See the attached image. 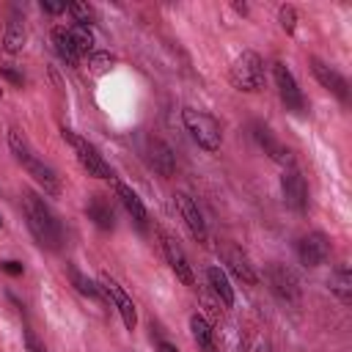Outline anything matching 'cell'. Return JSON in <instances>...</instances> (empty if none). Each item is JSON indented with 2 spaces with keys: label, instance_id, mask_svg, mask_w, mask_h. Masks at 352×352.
<instances>
[{
  "label": "cell",
  "instance_id": "cell-1",
  "mask_svg": "<svg viewBox=\"0 0 352 352\" xmlns=\"http://www.w3.org/2000/svg\"><path fill=\"white\" fill-rule=\"evenodd\" d=\"M22 214H25V223H28L33 239L44 250H60V245H63V226H60L58 214L50 209V204L38 192L22 190Z\"/></svg>",
  "mask_w": 352,
  "mask_h": 352
},
{
  "label": "cell",
  "instance_id": "cell-2",
  "mask_svg": "<svg viewBox=\"0 0 352 352\" xmlns=\"http://www.w3.org/2000/svg\"><path fill=\"white\" fill-rule=\"evenodd\" d=\"M8 148H11L14 160L28 170V176L44 190V195H50V198L60 195V190H63L60 187V176L55 173V168L50 162H44V157H38V151L30 146V140L16 126L8 129Z\"/></svg>",
  "mask_w": 352,
  "mask_h": 352
},
{
  "label": "cell",
  "instance_id": "cell-3",
  "mask_svg": "<svg viewBox=\"0 0 352 352\" xmlns=\"http://www.w3.org/2000/svg\"><path fill=\"white\" fill-rule=\"evenodd\" d=\"M182 124H184L190 138L204 151H209V154L220 151V146H223V126H220V121L212 113L198 110V107H182Z\"/></svg>",
  "mask_w": 352,
  "mask_h": 352
},
{
  "label": "cell",
  "instance_id": "cell-4",
  "mask_svg": "<svg viewBox=\"0 0 352 352\" xmlns=\"http://www.w3.org/2000/svg\"><path fill=\"white\" fill-rule=\"evenodd\" d=\"M60 138L72 146V151H74V157H77L80 168H82L88 176H94V179H104V182H113V179H116V173H113L110 162L99 154V148H96L88 138L77 135V132H74V129H69V126H60Z\"/></svg>",
  "mask_w": 352,
  "mask_h": 352
},
{
  "label": "cell",
  "instance_id": "cell-5",
  "mask_svg": "<svg viewBox=\"0 0 352 352\" xmlns=\"http://www.w3.org/2000/svg\"><path fill=\"white\" fill-rule=\"evenodd\" d=\"M228 80H231V85H234L236 91H242V94H258V91L264 88V82H267L261 55H258L256 50H242V52L234 58L231 69H228Z\"/></svg>",
  "mask_w": 352,
  "mask_h": 352
},
{
  "label": "cell",
  "instance_id": "cell-6",
  "mask_svg": "<svg viewBox=\"0 0 352 352\" xmlns=\"http://www.w3.org/2000/svg\"><path fill=\"white\" fill-rule=\"evenodd\" d=\"M272 77H275V88H278V96H280L283 107L289 113H294V116H302L305 107H308V102H305V94L300 91L292 69L278 60V63H272Z\"/></svg>",
  "mask_w": 352,
  "mask_h": 352
},
{
  "label": "cell",
  "instance_id": "cell-7",
  "mask_svg": "<svg viewBox=\"0 0 352 352\" xmlns=\"http://www.w3.org/2000/svg\"><path fill=\"white\" fill-rule=\"evenodd\" d=\"M99 289H102V294L113 302V308L118 311V316H121L124 327L132 333V330L138 327V308H135L132 297L126 294V289H124L116 278H110L107 272H102V275H99Z\"/></svg>",
  "mask_w": 352,
  "mask_h": 352
},
{
  "label": "cell",
  "instance_id": "cell-8",
  "mask_svg": "<svg viewBox=\"0 0 352 352\" xmlns=\"http://www.w3.org/2000/svg\"><path fill=\"white\" fill-rule=\"evenodd\" d=\"M280 195L292 212H297V214L308 212V182L294 165H286L280 173Z\"/></svg>",
  "mask_w": 352,
  "mask_h": 352
},
{
  "label": "cell",
  "instance_id": "cell-9",
  "mask_svg": "<svg viewBox=\"0 0 352 352\" xmlns=\"http://www.w3.org/2000/svg\"><path fill=\"white\" fill-rule=\"evenodd\" d=\"M294 250H297L300 264L314 270V267H322L330 258V239L322 231H308V234H302L297 239Z\"/></svg>",
  "mask_w": 352,
  "mask_h": 352
},
{
  "label": "cell",
  "instance_id": "cell-10",
  "mask_svg": "<svg viewBox=\"0 0 352 352\" xmlns=\"http://www.w3.org/2000/svg\"><path fill=\"white\" fill-rule=\"evenodd\" d=\"M160 245H162L165 261H168V267L173 270V275H176V278H179L184 286H192V283H195V275H192V264H190L187 253L182 250L179 239H176V236H170L168 231H162V228H160Z\"/></svg>",
  "mask_w": 352,
  "mask_h": 352
},
{
  "label": "cell",
  "instance_id": "cell-11",
  "mask_svg": "<svg viewBox=\"0 0 352 352\" xmlns=\"http://www.w3.org/2000/svg\"><path fill=\"white\" fill-rule=\"evenodd\" d=\"M264 278H267V283H270V289H272L275 297H280V300H286V302H292V300L300 297V280H297L294 270H289L286 264L272 261V264L264 270Z\"/></svg>",
  "mask_w": 352,
  "mask_h": 352
},
{
  "label": "cell",
  "instance_id": "cell-12",
  "mask_svg": "<svg viewBox=\"0 0 352 352\" xmlns=\"http://www.w3.org/2000/svg\"><path fill=\"white\" fill-rule=\"evenodd\" d=\"M308 63H311V72H314V77H316V82H319L322 88H327V91H330L333 96H338L341 102L349 99V82H346V77H344L336 66H330V63H324V60H319V58H311Z\"/></svg>",
  "mask_w": 352,
  "mask_h": 352
},
{
  "label": "cell",
  "instance_id": "cell-13",
  "mask_svg": "<svg viewBox=\"0 0 352 352\" xmlns=\"http://www.w3.org/2000/svg\"><path fill=\"white\" fill-rule=\"evenodd\" d=\"M143 154H146V160H148V165L160 173V176H173L176 173V154H173V148L162 140V138H146V143H143Z\"/></svg>",
  "mask_w": 352,
  "mask_h": 352
},
{
  "label": "cell",
  "instance_id": "cell-14",
  "mask_svg": "<svg viewBox=\"0 0 352 352\" xmlns=\"http://www.w3.org/2000/svg\"><path fill=\"white\" fill-rule=\"evenodd\" d=\"M250 129H253V140L258 143V148H261L270 160L280 162L283 168H286V165H292V151H289V146H286V143H280V140H278V135H275L267 124L256 121Z\"/></svg>",
  "mask_w": 352,
  "mask_h": 352
},
{
  "label": "cell",
  "instance_id": "cell-15",
  "mask_svg": "<svg viewBox=\"0 0 352 352\" xmlns=\"http://www.w3.org/2000/svg\"><path fill=\"white\" fill-rule=\"evenodd\" d=\"M173 201H176V209H179V214H182V220H184V226L190 228V234L198 239V242H206V220H204V214H201V209H198V204L187 195V192H176L173 195Z\"/></svg>",
  "mask_w": 352,
  "mask_h": 352
},
{
  "label": "cell",
  "instance_id": "cell-16",
  "mask_svg": "<svg viewBox=\"0 0 352 352\" xmlns=\"http://www.w3.org/2000/svg\"><path fill=\"white\" fill-rule=\"evenodd\" d=\"M113 190H116V198L121 201V206L126 209V214L135 220V226H138L140 231H146V226H148V212H146L140 195H138L129 184H124L121 179H113Z\"/></svg>",
  "mask_w": 352,
  "mask_h": 352
},
{
  "label": "cell",
  "instance_id": "cell-17",
  "mask_svg": "<svg viewBox=\"0 0 352 352\" xmlns=\"http://www.w3.org/2000/svg\"><path fill=\"white\" fill-rule=\"evenodd\" d=\"M85 214L102 231H113L116 228V212H113V206H110V201L104 195H91L88 204H85Z\"/></svg>",
  "mask_w": 352,
  "mask_h": 352
},
{
  "label": "cell",
  "instance_id": "cell-18",
  "mask_svg": "<svg viewBox=\"0 0 352 352\" xmlns=\"http://www.w3.org/2000/svg\"><path fill=\"white\" fill-rule=\"evenodd\" d=\"M25 41H28L25 19H22L19 14H11V16L6 19V28H3V50H6L8 55H16V52H22Z\"/></svg>",
  "mask_w": 352,
  "mask_h": 352
},
{
  "label": "cell",
  "instance_id": "cell-19",
  "mask_svg": "<svg viewBox=\"0 0 352 352\" xmlns=\"http://www.w3.org/2000/svg\"><path fill=\"white\" fill-rule=\"evenodd\" d=\"M223 258H226V264H228V270L242 280V283H248V286H256L258 283V275H256V270H253V264L248 261V256L242 253V250H236V248H226L223 250Z\"/></svg>",
  "mask_w": 352,
  "mask_h": 352
},
{
  "label": "cell",
  "instance_id": "cell-20",
  "mask_svg": "<svg viewBox=\"0 0 352 352\" xmlns=\"http://www.w3.org/2000/svg\"><path fill=\"white\" fill-rule=\"evenodd\" d=\"M52 47H55L58 58H60L66 66H77L80 58H82L80 50H77V44H74V38H72V33H69V28H63V25L52 28Z\"/></svg>",
  "mask_w": 352,
  "mask_h": 352
},
{
  "label": "cell",
  "instance_id": "cell-21",
  "mask_svg": "<svg viewBox=\"0 0 352 352\" xmlns=\"http://www.w3.org/2000/svg\"><path fill=\"white\" fill-rule=\"evenodd\" d=\"M206 283L212 286L214 297H217L226 308L234 305V286H231V280H228V275H226L223 267H209V270H206Z\"/></svg>",
  "mask_w": 352,
  "mask_h": 352
},
{
  "label": "cell",
  "instance_id": "cell-22",
  "mask_svg": "<svg viewBox=\"0 0 352 352\" xmlns=\"http://www.w3.org/2000/svg\"><path fill=\"white\" fill-rule=\"evenodd\" d=\"M190 336L198 344V349H204V352L214 349V333H212V327H209V322L204 316H198V314L190 316Z\"/></svg>",
  "mask_w": 352,
  "mask_h": 352
},
{
  "label": "cell",
  "instance_id": "cell-23",
  "mask_svg": "<svg viewBox=\"0 0 352 352\" xmlns=\"http://www.w3.org/2000/svg\"><path fill=\"white\" fill-rule=\"evenodd\" d=\"M330 292H333L344 305L352 302V275H349L346 267H338V270L330 275Z\"/></svg>",
  "mask_w": 352,
  "mask_h": 352
},
{
  "label": "cell",
  "instance_id": "cell-24",
  "mask_svg": "<svg viewBox=\"0 0 352 352\" xmlns=\"http://www.w3.org/2000/svg\"><path fill=\"white\" fill-rule=\"evenodd\" d=\"M69 278H72V286L82 294V297H88V300H99V294H102V289L88 278V275H82L77 267H69Z\"/></svg>",
  "mask_w": 352,
  "mask_h": 352
},
{
  "label": "cell",
  "instance_id": "cell-25",
  "mask_svg": "<svg viewBox=\"0 0 352 352\" xmlns=\"http://www.w3.org/2000/svg\"><path fill=\"white\" fill-rule=\"evenodd\" d=\"M69 33H72L80 55L94 52V28L91 25H69Z\"/></svg>",
  "mask_w": 352,
  "mask_h": 352
},
{
  "label": "cell",
  "instance_id": "cell-26",
  "mask_svg": "<svg viewBox=\"0 0 352 352\" xmlns=\"http://www.w3.org/2000/svg\"><path fill=\"white\" fill-rule=\"evenodd\" d=\"M85 58H88V72H91V74H104V72L116 63V55H110L107 50H94V52H88Z\"/></svg>",
  "mask_w": 352,
  "mask_h": 352
},
{
  "label": "cell",
  "instance_id": "cell-27",
  "mask_svg": "<svg viewBox=\"0 0 352 352\" xmlns=\"http://www.w3.org/2000/svg\"><path fill=\"white\" fill-rule=\"evenodd\" d=\"M66 11L72 14L74 25H91V22H94V16H96L94 6H88V3H69V8H66Z\"/></svg>",
  "mask_w": 352,
  "mask_h": 352
},
{
  "label": "cell",
  "instance_id": "cell-28",
  "mask_svg": "<svg viewBox=\"0 0 352 352\" xmlns=\"http://www.w3.org/2000/svg\"><path fill=\"white\" fill-rule=\"evenodd\" d=\"M278 22H280V28L292 36V33L297 30V11H294V6H280V8H278Z\"/></svg>",
  "mask_w": 352,
  "mask_h": 352
},
{
  "label": "cell",
  "instance_id": "cell-29",
  "mask_svg": "<svg viewBox=\"0 0 352 352\" xmlns=\"http://www.w3.org/2000/svg\"><path fill=\"white\" fill-rule=\"evenodd\" d=\"M0 74H6V80L14 82V85H22L25 82V74L19 69H14V63H8V60H0Z\"/></svg>",
  "mask_w": 352,
  "mask_h": 352
},
{
  "label": "cell",
  "instance_id": "cell-30",
  "mask_svg": "<svg viewBox=\"0 0 352 352\" xmlns=\"http://www.w3.org/2000/svg\"><path fill=\"white\" fill-rule=\"evenodd\" d=\"M25 346H28V352H47L44 344H41L30 330H25Z\"/></svg>",
  "mask_w": 352,
  "mask_h": 352
},
{
  "label": "cell",
  "instance_id": "cell-31",
  "mask_svg": "<svg viewBox=\"0 0 352 352\" xmlns=\"http://www.w3.org/2000/svg\"><path fill=\"white\" fill-rule=\"evenodd\" d=\"M69 8V3H52V0H41V11L47 14H63Z\"/></svg>",
  "mask_w": 352,
  "mask_h": 352
},
{
  "label": "cell",
  "instance_id": "cell-32",
  "mask_svg": "<svg viewBox=\"0 0 352 352\" xmlns=\"http://www.w3.org/2000/svg\"><path fill=\"white\" fill-rule=\"evenodd\" d=\"M0 270L8 275H22V264L19 261H0Z\"/></svg>",
  "mask_w": 352,
  "mask_h": 352
},
{
  "label": "cell",
  "instance_id": "cell-33",
  "mask_svg": "<svg viewBox=\"0 0 352 352\" xmlns=\"http://www.w3.org/2000/svg\"><path fill=\"white\" fill-rule=\"evenodd\" d=\"M157 352H179V346L170 344V341H160V344H157Z\"/></svg>",
  "mask_w": 352,
  "mask_h": 352
},
{
  "label": "cell",
  "instance_id": "cell-34",
  "mask_svg": "<svg viewBox=\"0 0 352 352\" xmlns=\"http://www.w3.org/2000/svg\"><path fill=\"white\" fill-rule=\"evenodd\" d=\"M0 99H3V85H0Z\"/></svg>",
  "mask_w": 352,
  "mask_h": 352
},
{
  "label": "cell",
  "instance_id": "cell-35",
  "mask_svg": "<svg viewBox=\"0 0 352 352\" xmlns=\"http://www.w3.org/2000/svg\"><path fill=\"white\" fill-rule=\"evenodd\" d=\"M0 223H3V217H0Z\"/></svg>",
  "mask_w": 352,
  "mask_h": 352
}]
</instances>
